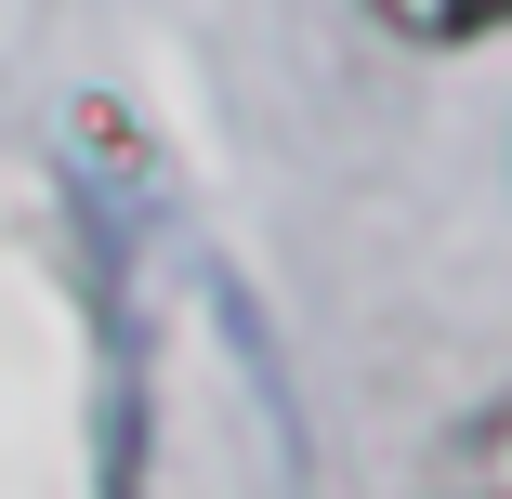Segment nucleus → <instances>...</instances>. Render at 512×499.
Here are the masks:
<instances>
[{
    "label": "nucleus",
    "instance_id": "f257e3e1",
    "mask_svg": "<svg viewBox=\"0 0 512 499\" xmlns=\"http://www.w3.org/2000/svg\"><path fill=\"white\" fill-rule=\"evenodd\" d=\"M421 499H512V394H486V408L434 447V486Z\"/></svg>",
    "mask_w": 512,
    "mask_h": 499
},
{
    "label": "nucleus",
    "instance_id": "f03ea898",
    "mask_svg": "<svg viewBox=\"0 0 512 499\" xmlns=\"http://www.w3.org/2000/svg\"><path fill=\"white\" fill-rule=\"evenodd\" d=\"M381 27H407V40H499L512 27V0H368Z\"/></svg>",
    "mask_w": 512,
    "mask_h": 499
}]
</instances>
